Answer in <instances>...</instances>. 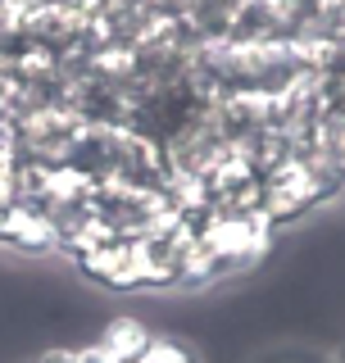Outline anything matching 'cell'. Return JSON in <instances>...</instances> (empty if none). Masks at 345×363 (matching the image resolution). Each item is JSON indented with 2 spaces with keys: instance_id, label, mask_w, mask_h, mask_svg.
<instances>
[{
  "instance_id": "7a4b0ae2",
  "label": "cell",
  "mask_w": 345,
  "mask_h": 363,
  "mask_svg": "<svg viewBox=\"0 0 345 363\" xmlns=\"http://www.w3.org/2000/svg\"><path fill=\"white\" fill-rule=\"evenodd\" d=\"M96 345L105 350L114 363H141L146 350L155 345V332L141 323V318L119 313V318H109V323H105V332L96 336Z\"/></svg>"
},
{
  "instance_id": "277c9868",
  "label": "cell",
  "mask_w": 345,
  "mask_h": 363,
  "mask_svg": "<svg viewBox=\"0 0 345 363\" xmlns=\"http://www.w3.org/2000/svg\"><path fill=\"white\" fill-rule=\"evenodd\" d=\"M141 363H200V354H195L187 340H177V336H155V345L146 350Z\"/></svg>"
},
{
  "instance_id": "52a82bcc",
  "label": "cell",
  "mask_w": 345,
  "mask_h": 363,
  "mask_svg": "<svg viewBox=\"0 0 345 363\" xmlns=\"http://www.w3.org/2000/svg\"><path fill=\"white\" fill-rule=\"evenodd\" d=\"M9 218H14V204L0 200V250H5V236H9Z\"/></svg>"
},
{
  "instance_id": "3957f363",
  "label": "cell",
  "mask_w": 345,
  "mask_h": 363,
  "mask_svg": "<svg viewBox=\"0 0 345 363\" xmlns=\"http://www.w3.org/2000/svg\"><path fill=\"white\" fill-rule=\"evenodd\" d=\"M23 18L28 0H0V55H14L23 45Z\"/></svg>"
},
{
  "instance_id": "6da1fadb",
  "label": "cell",
  "mask_w": 345,
  "mask_h": 363,
  "mask_svg": "<svg viewBox=\"0 0 345 363\" xmlns=\"http://www.w3.org/2000/svg\"><path fill=\"white\" fill-rule=\"evenodd\" d=\"M5 250H14V255H28V259H32V255H50V250H60V232H55L50 213L37 209V204H14Z\"/></svg>"
},
{
  "instance_id": "5b68a950",
  "label": "cell",
  "mask_w": 345,
  "mask_h": 363,
  "mask_svg": "<svg viewBox=\"0 0 345 363\" xmlns=\"http://www.w3.org/2000/svg\"><path fill=\"white\" fill-rule=\"evenodd\" d=\"M28 363H77V350L73 345H50V350H41V354H32Z\"/></svg>"
},
{
  "instance_id": "8992f818",
  "label": "cell",
  "mask_w": 345,
  "mask_h": 363,
  "mask_svg": "<svg viewBox=\"0 0 345 363\" xmlns=\"http://www.w3.org/2000/svg\"><path fill=\"white\" fill-rule=\"evenodd\" d=\"M77 363H114V359L96 345V340H87V345H77Z\"/></svg>"
}]
</instances>
